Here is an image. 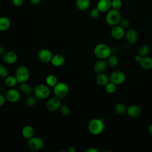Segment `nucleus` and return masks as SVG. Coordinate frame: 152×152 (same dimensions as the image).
I'll return each mask as SVG.
<instances>
[{
  "label": "nucleus",
  "instance_id": "obj_26",
  "mask_svg": "<svg viewBox=\"0 0 152 152\" xmlns=\"http://www.w3.org/2000/svg\"><path fill=\"white\" fill-rule=\"evenodd\" d=\"M45 82L49 87H53L58 83V78L55 75L49 74L46 77Z\"/></svg>",
  "mask_w": 152,
  "mask_h": 152
},
{
  "label": "nucleus",
  "instance_id": "obj_39",
  "mask_svg": "<svg viewBox=\"0 0 152 152\" xmlns=\"http://www.w3.org/2000/svg\"><path fill=\"white\" fill-rule=\"evenodd\" d=\"M142 56H141V55L137 54V55L135 56L134 59H135V61L137 62L140 63V61H141V59H142Z\"/></svg>",
  "mask_w": 152,
  "mask_h": 152
},
{
  "label": "nucleus",
  "instance_id": "obj_35",
  "mask_svg": "<svg viewBox=\"0 0 152 152\" xmlns=\"http://www.w3.org/2000/svg\"><path fill=\"white\" fill-rule=\"evenodd\" d=\"M118 24L124 28H126L129 26L130 22L129 20L126 18H121Z\"/></svg>",
  "mask_w": 152,
  "mask_h": 152
},
{
  "label": "nucleus",
  "instance_id": "obj_41",
  "mask_svg": "<svg viewBox=\"0 0 152 152\" xmlns=\"http://www.w3.org/2000/svg\"><path fill=\"white\" fill-rule=\"evenodd\" d=\"M5 52V51L4 46L2 45H0V55H3Z\"/></svg>",
  "mask_w": 152,
  "mask_h": 152
},
{
  "label": "nucleus",
  "instance_id": "obj_34",
  "mask_svg": "<svg viewBox=\"0 0 152 152\" xmlns=\"http://www.w3.org/2000/svg\"><path fill=\"white\" fill-rule=\"evenodd\" d=\"M61 113L64 116H68L71 113V109L70 107L64 104L63 106H61Z\"/></svg>",
  "mask_w": 152,
  "mask_h": 152
},
{
  "label": "nucleus",
  "instance_id": "obj_44",
  "mask_svg": "<svg viewBox=\"0 0 152 152\" xmlns=\"http://www.w3.org/2000/svg\"><path fill=\"white\" fill-rule=\"evenodd\" d=\"M148 131L150 135H152V123L149 125L148 128Z\"/></svg>",
  "mask_w": 152,
  "mask_h": 152
},
{
  "label": "nucleus",
  "instance_id": "obj_17",
  "mask_svg": "<svg viewBox=\"0 0 152 152\" xmlns=\"http://www.w3.org/2000/svg\"><path fill=\"white\" fill-rule=\"evenodd\" d=\"M107 63L104 59H99L93 65V70L97 73H102L105 71L107 67Z\"/></svg>",
  "mask_w": 152,
  "mask_h": 152
},
{
  "label": "nucleus",
  "instance_id": "obj_24",
  "mask_svg": "<svg viewBox=\"0 0 152 152\" xmlns=\"http://www.w3.org/2000/svg\"><path fill=\"white\" fill-rule=\"evenodd\" d=\"M18 81L15 76L8 75L4 78V84L8 87H14L17 84Z\"/></svg>",
  "mask_w": 152,
  "mask_h": 152
},
{
  "label": "nucleus",
  "instance_id": "obj_14",
  "mask_svg": "<svg viewBox=\"0 0 152 152\" xmlns=\"http://www.w3.org/2000/svg\"><path fill=\"white\" fill-rule=\"evenodd\" d=\"M142 113L141 108L136 104H132L127 107L126 114L131 118H137Z\"/></svg>",
  "mask_w": 152,
  "mask_h": 152
},
{
  "label": "nucleus",
  "instance_id": "obj_37",
  "mask_svg": "<svg viewBox=\"0 0 152 152\" xmlns=\"http://www.w3.org/2000/svg\"><path fill=\"white\" fill-rule=\"evenodd\" d=\"M12 3L15 7H19L23 4L24 0H12Z\"/></svg>",
  "mask_w": 152,
  "mask_h": 152
},
{
  "label": "nucleus",
  "instance_id": "obj_29",
  "mask_svg": "<svg viewBox=\"0 0 152 152\" xmlns=\"http://www.w3.org/2000/svg\"><path fill=\"white\" fill-rule=\"evenodd\" d=\"M150 52V48L148 46L146 45H142L140 46L138 49V54L141 55V56H147V55Z\"/></svg>",
  "mask_w": 152,
  "mask_h": 152
},
{
  "label": "nucleus",
  "instance_id": "obj_13",
  "mask_svg": "<svg viewBox=\"0 0 152 152\" xmlns=\"http://www.w3.org/2000/svg\"><path fill=\"white\" fill-rule=\"evenodd\" d=\"M2 59L5 63L11 65L17 61L18 56L17 53L13 51H7L2 55Z\"/></svg>",
  "mask_w": 152,
  "mask_h": 152
},
{
  "label": "nucleus",
  "instance_id": "obj_20",
  "mask_svg": "<svg viewBox=\"0 0 152 152\" xmlns=\"http://www.w3.org/2000/svg\"><path fill=\"white\" fill-rule=\"evenodd\" d=\"M34 133V129L31 125H27L24 126L21 130L22 136L24 139L28 140L31 137H33Z\"/></svg>",
  "mask_w": 152,
  "mask_h": 152
},
{
  "label": "nucleus",
  "instance_id": "obj_43",
  "mask_svg": "<svg viewBox=\"0 0 152 152\" xmlns=\"http://www.w3.org/2000/svg\"><path fill=\"white\" fill-rule=\"evenodd\" d=\"M67 151L68 152H75L76 151V150L75 148L74 147H72V146H70L68 147V150H67Z\"/></svg>",
  "mask_w": 152,
  "mask_h": 152
},
{
  "label": "nucleus",
  "instance_id": "obj_36",
  "mask_svg": "<svg viewBox=\"0 0 152 152\" xmlns=\"http://www.w3.org/2000/svg\"><path fill=\"white\" fill-rule=\"evenodd\" d=\"M100 13V11L99 10V9H98L97 7H96V8H93V9L90 11V17H91L92 18L96 19V18H97L99 17Z\"/></svg>",
  "mask_w": 152,
  "mask_h": 152
},
{
  "label": "nucleus",
  "instance_id": "obj_8",
  "mask_svg": "<svg viewBox=\"0 0 152 152\" xmlns=\"http://www.w3.org/2000/svg\"><path fill=\"white\" fill-rule=\"evenodd\" d=\"M109 79L110 81L116 85H120L125 81L126 76L121 71H115L110 74Z\"/></svg>",
  "mask_w": 152,
  "mask_h": 152
},
{
  "label": "nucleus",
  "instance_id": "obj_31",
  "mask_svg": "<svg viewBox=\"0 0 152 152\" xmlns=\"http://www.w3.org/2000/svg\"><path fill=\"white\" fill-rule=\"evenodd\" d=\"M105 91L109 94L113 93L116 90V85L113 83L109 81L105 86H104Z\"/></svg>",
  "mask_w": 152,
  "mask_h": 152
},
{
  "label": "nucleus",
  "instance_id": "obj_28",
  "mask_svg": "<svg viewBox=\"0 0 152 152\" xmlns=\"http://www.w3.org/2000/svg\"><path fill=\"white\" fill-rule=\"evenodd\" d=\"M126 109H127V108L125 107L124 104H123L122 103H118L115 106V112L120 115H123L126 114Z\"/></svg>",
  "mask_w": 152,
  "mask_h": 152
},
{
  "label": "nucleus",
  "instance_id": "obj_10",
  "mask_svg": "<svg viewBox=\"0 0 152 152\" xmlns=\"http://www.w3.org/2000/svg\"><path fill=\"white\" fill-rule=\"evenodd\" d=\"M5 97L8 102L11 103H15L18 102L20 98V93L17 89L11 87L7 91Z\"/></svg>",
  "mask_w": 152,
  "mask_h": 152
},
{
  "label": "nucleus",
  "instance_id": "obj_25",
  "mask_svg": "<svg viewBox=\"0 0 152 152\" xmlns=\"http://www.w3.org/2000/svg\"><path fill=\"white\" fill-rule=\"evenodd\" d=\"M19 88H20V90L23 94L28 96L30 95L32 93V91H33V90L32 89V87H31V86L29 84H28L27 82L21 83Z\"/></svg>",
  "mask_w": 152,
  "mask_h": 152
},
{
  "label": "nucleus",
  "instance_id": "obj_27",
  "mask_svg": "<svg viewBox=\"0 0 152 152\" xmlns=\"http://www.w3.org/2000/svg\"><path fill=\"white\" fill-rule=\"evenodd\" d=\"M107 59V65L110 67H116L119 64V59L115 55H110Z\"/></svg>",
  "mask_w": 152,
  "mask_h": 152
},
{
  "label": "nucleus",
  "instance_id": "obj_30",
  "mask_svg": "<svg viewBox=\"0 0 152 152\" xmlns=\"http://www.w3.org/2000/svg\"><path fill=\"white\" fill-rule=\"evenodd\" d=\"M37 103V98L34 96H29L27 97L25 101V104L27 106L31 107L35 106Z\"/></svg>",
  "mask_w": 152,
  "mask_h": 152
},
{
  "label": "nucleus",
  "instance_id": "obj_15",
  "mask_svg": "<svg viewBox=\"0 0 152 152\" xmlns=\"http://www.w3.org/2000/svg\"><path fill=\"white\" fill-rule=\"evenodd\" d=\"M125 37L126 40L129 44H134L138 40V34L134 29H129L125 31Z\"/></svg>",
  "mask_w": 152,
  "mask_h": 152
},
{
  "label": "nucleus",
  "instance_id": "obj_2",
  "mask_svg": "<svg viewBox=\"0 0 152 152\" xmlns=\"http://www.w3.org/2000/svg\"><path fill=\"white\" fill-rule=\"evenodd\" d=\"M87 128L90 134L94 135H98L103 131L104 125L103 122L101 119L94 118L89 121Z\"/></svg>",
  "mask_w": 152,
  "mask_h": 152
},
{
  "label": "nucleus",
  "instance_id": "obj_9",
  "mask_svg": "<svg viewBox=\"0 0 152 152\" xmlns=\"http://www.w3.org/2000/svg\"><path fill=\"white\" fill-rule=\"evenodd\" d=\"M62 104L61 99L54 97L49 99L46 103V107L48 110L55 111L59 109Z\"/></svg>",
  "mask_w": 152,
  "mask_h": 152
},
{
  "label": "nucleus",
  "instance_id": "obj_12",
  "mask_svg": "<svg viewBox=\"0 0 152 152\" xmlns=\"http://www.w3.org/2000/svg\"><path fill=\"white\" fill-rule=\"evenodd\" d=\"M112 37L115 40H121L125 37V28L122 27L119 24L114 26L112 27L110 30Z\"/></svg>",
  "mask_w": 152,
  "mask_h": 152
},
{
  "label": "nucleus",
  "instance_id": "obj_21",
  "mask_svg": "<svg viewBox=\"0 0 152 152\" xmlns=\"http://www.w3.org/2000/svg\"><path fill=\"white\" fill-rule=\"evenodd\" d=\"M139 64L144 69H152V58L148 56H143Z\"/></svg>",
  "mask_w": 152,
  "mask_h": 152
},
{
  "label": "nucleus",
  "instance_id": "obj_33",
  "mask_svg": "<svg viewBox=\"0 0 152 152\" xmlns=\"http://www.w3.org/2000/svg\"><path fill=\"white\" fill-rule=\"evenodd\" d=\"M8 73L9 72L8 68L4 65L0 64V78H5L8 75Z\"/></svg>",
  "mask_w": 152,
  "mask_h": 152
},
{
  "label": "nucleus",
  "instance_id": "obj_7",
  "mask_svg": "<svg viewBox=\"0 0 152 152\" xmlns=\"http://www.w3.org/2000/svg\"><path fill=\"white\" fill-rule=\"evenodd\" d=\"M27 145L31 150L39 151L43 148L44 142L40 137L33 136L28 140Z\"/></svg>",
  "mask_w": 152,
  "mask_h": 152
},
{
  "label": "nucleus",
  "instance_id": "obj_42",
  "mask_svg": "<svg viewBox=\"0 0 152 152\" xmlns=\"http://www.w3.org/2000/svg\"><path fill=\"white\" fill-rule=\"evenodd\" d=\"M42 0H30L31 4L33 5H37L41 2Z\"/></svg>",
  "mask_w": 152,
  "mask_h": 152
},
{
  "label": "nucleus",
  "instance_id": "obj_16",
  "mask_svg": "<svg viewBox=\"0 0 152 152\" xmlns=\"http://www.w3.org/2000/svg\"><path fill=\"white\" fill-rule=\"evenodd\" d=\"M96 7L100 12H106L112 8L111 0H99Z\"/></svg>",
  "mask_w": 152,
  "mask_h": 152
},
{
  "label": "nucleus",
  "instance_id": "obj_23",
  "mask_svg": "<svg viewBox=\"0 0 152 152\" xmlns=\"http://www.w3.org/2000/svg\"><path fill=\"white\" fill-rule=\"evenodd\" d=\"M76 7L80 11L87 10L90 5V0H76Z\"/></svg>",
  "mask_w": 152,
  "mask_h": 152
},
{
  "label": "nucleus",
  "instance_id": "obj_19",
  "mask_svg": "<svg viewBox=\"0 0 152 152\" xmlns=\"http://www.w3.org/2000/svg\"><path fill=\"white\" fill-rule=\"evenodd\" d=\"M109 81V77L104 72L97 74L96 77V82L100 86H105Z\"/></svg>",
  "mask_w": 152,
  "mask_h": 152
},
{
  "label": "nucleus",
  "instance_id": "obj_18",
  "mask_svg": "<svg viewBox=\"0 0 152 152\" xmlns=\"http://www.w3.org/2000/svg\"><path fill=\"white\" fill-rule=\"evenodd\" d=\"M50 62L54 66H61L65 62V58L63 55L57 53L55 55H53Z\"/></svg>",
  "mask_w": 152,
  "mask_h": 152
},
{
  "label": "nucleus",
  "instance_id": "obj_1",
  "mask_svg": "<svg viewBox=\"0 0 152 152\" xmlns=\"http://www.w3.org/2000/svg\"><path fill=\"white\" fill-rule=\"evenodd\" d=\"M94 55L100 59H107L112 53L111 48L105 43H99L94 48Z\"/></svg>",
  "mask_w": 152,
  "mask_h": 152
},
{
  "label": "nucleus",
  "instance_id": "obj_22",
  "mask_svg": "<svg viewBox=\"0 0 152 152\" xmlns=\"http://www.w3.org/2000/svg\"><path fill=\"white\" fill-rule=\"evenodd\" d=\"M11 26V21L7 17H0V31H5L8 30Z\"/></svg>",
  "mask_w": 152,
  "mask_h": 152
},
{
  "label": "nucleus",
  "instance_id": "obj_11",
  "mask_svg": "<svg viewBox=\"0 0 152 152\" xmlns=\"http://www.w3.org/2000/svg\"><path fill=\"white\" fill-rule=\"evenodd\" d=\"M52 56V52L48 49H42L37 53V58L39 61L46 64L50 62Z\"/></svg>",
  "mask_w": 152,
  "mask_h": 152
},
{
  "label": "nucleus",
  "instance_id": "obj_38",
  "mask_svg": "<svg viewBox=\"0 0 152 152\" xmlns=\"http://www.w3.org/2000/svg\"><path fill=\"white\" fill-rule=\"evenodd\" d=\"M6 97L5 96H4L2 94H0V107L2 106L5 103V100H6Z\"/></svg>",
  "mask_w": 152,
  "mask_h": 152
},
{
  "label": "nucleus",
  "instance_id": "obj_5",
  "mask_svg": "<svg viewBox=\"0 0 152 152\" xmlns=\"http://www.w3.org/2000/svg\"><path fill=\"white\" fill-rule=\"evenodd\" d=\"M53 88L55 96L61 99L66 97L68 94L69 87L64 82H58Z\"/></svg>",
  "mask_w": 152,
  "mask_h": 152
},
{
  "label": "nucleus",
  "instance_id": "obj_6",
  "mask_svg": "<svg viewBox=\"0 0 152 152\" xmlns=\"http://www.w3.org/2000/svg\"><path fill=\"white\" fill-rule=\"evenodd\" d=\"M30 71L25 65H20L16 69L15 76L18 83H22L27 82L30 78Z\"/></svg>",
  "mask_w": 152,
  "mask_h": 152
},
{
  "label": "nucleus",
  "instance_id": "obj_40",
  "mask_svg": "<svg viewBox=\"0 0 152 152\" xmlns=\"http://www.w3.org/2000/svg\"><path fill=\"white\" fill-rule=\"evenodd\" d=\"M87 152H99V150L96 148H94V147H91V148H88L87 150H86Z\"/></svg>",
  "mask_w": 152,
  "mask_h": 152
},
{
  "label": "nucleus",
  "instance_id": "obj_4",
  "mask_svg": "<svg viewBox=\"0 0 152 152\" xmlns=\"http://www.w3.org/2000/svg\"><path fill=\"white\" fill-rule=\"evenodd\" d=\"M121 18V13L119 10L111 8L107 12L105 16L106 23L110 26H114L118 25Z\"/></svg>",
  "mask_w": 152,
  "mask_h": 152
},
{
  "label": "nucleus",
  "instance_id": "obj_3",
  "mask_svg": "<svg viewBox=\"0 0 152 152\" xmlns=\"http://www.w3.org/2000/svg\"><path fill=\"white\" fill-rule=\"evenodd\" d=\"M33 94L38 99H46L50 94V87L46 84H39L34 87L33 90Z\"/></svg>",
  "mask_w": 152,
  "mask_h": 152
},
{
  "label": "nucleus",
  "instance_id": "obj_32",
  "mask_svg": "<svg viewBox=\"0 0 152 152\" xmlns=\"http://www.w3.org/2000/svg\"><path fill=\"white\" fill-rule=\"evenodd\" d=\"M122 6V0H111V7L112 9L119 10Z\"/></svg>",
  "mask_w": 152,
  "mask_h": 152
}]
</instances>
